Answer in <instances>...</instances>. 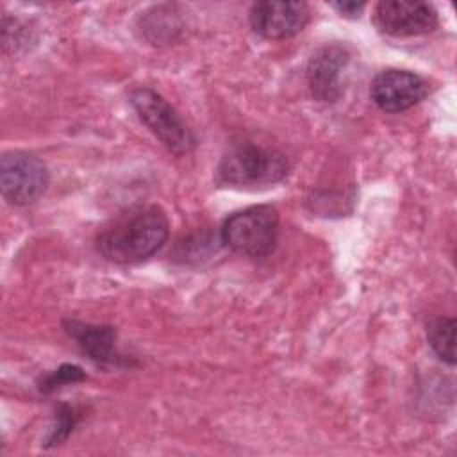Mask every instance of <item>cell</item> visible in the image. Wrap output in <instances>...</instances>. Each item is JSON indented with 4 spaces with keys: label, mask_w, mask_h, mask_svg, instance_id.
Masks as SVG:
<instances>
[{
    "label": "cell",
    "mask_w": 457,
    "mask_h": 457,
    "mask_svg": "<svg viewBox=\"0 0 457 457\" xmlns=\"http://www.w3.org/2000/svg\"><path fill=\"white\" fill-rule=\"evenodd\" d=\"M168 234L170 223L159 207H139L105 227L96 237V250L111 262L136 264L159 252Z\"/></svg>",
    "instance_id": "6da1fadb"
},
{
    "label": "cell",
    "mask_w": 457,
    "mask_h": 457,
    "mask_svg": "<svg viewBox=\"0 0 457 457\" xmlns=\"http://www.w3.org/2000/svg\"><path fill=\"white\" fill-rule=\"evenodd\" d=\"M289 164L282 154L261 145L245 141L228 148L218 166V177L223 184L246 187L268 186L287 175Z\"/></svg>",
    "instance_id": "7a4b0ae2"
},
{
    "label": "cell",
    "mask_w": 457,
    "mask_h": 457,
    "mask_svg": "<svg viewBox=\"0 0 457 457\" xmlns=\"http://www.w3.org/2000/svg\"><path fill=\"white\" fill-rule=\"evenodd\" d=\"M278 212L271 205H252L230 214L221 227L227 248L246 257H264L277 243Z\"/></svg>",
    "instance_id": "3957f363"
},
{
    "label": "cell",
    "mask_w": 457,
    "mask_h": 457,
    "mask_svg": "<svg viewBox=\"0 0 457 457\" xmlns=\"http://www.w3.org/2000/svg\"><path fill=\"white\" fill-rule=\"evenodd\" d=\"M130 104L141 121L173 154H187L195 146V137L179 112L155 91L139 87L130 93Z\"/></svg>",
    "instance_id": "277c9868"
},
{
    "label": "cell",
    "mask_w": 457,
    "mask_h": 457,
    "mask_svg": "<svg viewBox=\"0 0 457 457\" xmlns=\"http://www.w3.org/2000/svg\"><path fill=\"white\" fill-rule=\"evenodd\" d=\"M0 186L9 204L29 205L46 191L48 170L32 154L9 152L0 162Z\"/></svg>",
    "instance_id": "5b68a950"
},
{
    "label": "cell",
    "mask_w": 457,
    "mask_h": 457,
    "mask_svg": "<svg viewBox=\"0 0 457 457\" xmlns=\"http://www.w3.org/2000/svg\"><path fill=\"white\" fill-rule=\"evenodd\" d=\"M373 20L387 36L411 37L432 32L437 25V12L427 2L382 0L375 7Z\"/></svg>",
    "instance_id": "8992f818"
},
{
    "label": "cell",
    "mask_w": 457,
    "mask_h": 457,
    "mask_svg": "<svg viewBox=\"0 0 457 457\" xmlns=\"http://www.w3.org/2000/svg\"><path fill=\"white\" fill-rule=\"evenodd\" d=\"M428 93V84L407 70H384L371 82V100L386 112H402L420 104Z\"/></svg>",
    "instance_id": "52a82bcc"
},
{
    "label": "cell",
    "mask_w": 457,
    "mask_h": 457,
    "mask_svg": "<svg viewBox=\"0 0 457 457\" xmlns=\"http://www.w3.org/2000/svg\"><path fill=\"white\" fill-rule=\"evenodd\" d=\"M309 21L305 2L266 0L250 9L252 29L266 39H286L298 34Z\"/></svg>",
    "instance_id": "ba28073f"
},
{
    "label": "cell",
    "mask_w": 457,
    "mask_h": 457,
    "mask_svg": "<svg viewBox=\"0 0 457 457\" xmlns=\"http://www.w3.org/2000/svg\"><path fill=\"white\" fill-rule=\"evenodd\" d=\"M348 52L341 45H327L312 54L307 64L309 87L320 102H336L343 93V71L348 64Z\"/></svg>",
    "instance_id": "9c48e42d"
},
{
    "label": "cell",
    "mask_w": 457,
    "mask_h": 457,
    "mask_svg": "<svg viewBox=\"0 0 457 457\" xmlns=\"http://www.w3.org/2000/svg\"><path fill=\"white\" fill-rule=\"evenodd\" d=\"M68 334L79 343L84 353H87L96 362H118L116 353V332L107 325H91L70 320L64 323Z\"/></svg>",
    "instance_id": "30bf717a"
},
{
    "label": "cell",
    "mask_w": 457,
    "mask_h": 457,
    "mask_svg": "<svg viewBox=\"0 0 457 457\" xmlns=\"http://www.w3.org/2000/svg\"><path fill=\"white\" fill-rule=\"evenodd\" d=\"M427 339L437 357L448 364H455V320L437 318L427 327Z\"/></svg>",
    "instance_id": "8fae6325"
},
{
    "label": "cell",
    "mask_w": 457,
    "mask_h": 457,
    "mask_svg": "<svg viewBox=\"0 0 457 457\" xmlns=\"http://www.w3.org/2000/svg\"><path fill=\"white\" fill-rule=\"evenodd\" d=\"M86 375L84 371L79 368V366H73V364H64L61 366L59 370H55L54 373H50L39 386L41 391L45 393H50L54 391L55 387H61L62 384H70V382H77V380H82Z\"/></svg>",
    "instance_id": "7c38bea8"
},
{
    "label": "cell",
    "mask_w": 457,
    "mask_h": 457,
    "mask_svg": "<svg viewBox=\"0 0 457 457\" xmlns=\"http://www.w3.org/2000/svg\"><path fill=\"white\" fill-rule=\"evenodd\" d=\"M57 416H59V423L50 436V445H57L59 441H62L77 423V414L71 407H62V411Z\"/></svg>",
    "instance_id": "4fadbf2b"
},
{
    "label": "cell",
    "mask_w": 457,
    "mask_h": 457,
    "mask_svg": "<svg viewBox=\"0 0 457 457\" xmlns=\"http://www.w3.org/2000/svg\"><path fill=\"white\" fill-rule=\"evenodd\" d=\"M364 2H337V4H332V7L337 11V12H341V14H345V16H359L361 14V11L364 9Z\"/></svg>",
    "instance_id": "5bb4252c"
}]
</instances>
